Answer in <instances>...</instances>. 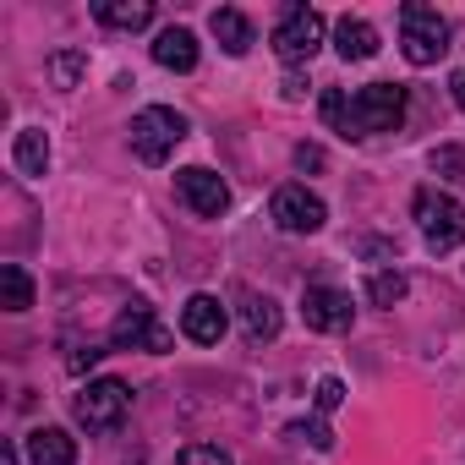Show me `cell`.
<instances>
[{"instance_id":"obj_1","label":"cell","mask_w":465,"mask_h":465,"mask_svg":"<svg viewBox=\"0 0 465 465\" xmlns=\"http://www.w3.org/2000/svg\"><path fill=\"white\" fill-rule=\"evenodd\" d=\"M318 110H323V126L340 132V137H378V132H400V126H405L411 99H405L400 83H367V88H356V94L329 88V94L318 99Z\"/></svg>"},{"instance_id":"obj_2","label":"cell","mask_w":465,"mask_h":465,"mask_svg":"<svg viewBox=\"0 0 465 465\" xmlns=\"http://www.w3.org/2000/svg\"><path fill=\"white\" fill-rule=\"evenodd\" d=\"M411 213H416V224H421L427 252H438V258H443V252L465 247V203H460V197L421 186V192L411 197Z\"/></svg>"},{"instance_id":"obj_3","label":"cell","mask_w":465,"mask_h":465,"mask_svg":"<svg viewBox=\"0 0 465 465\" xmlns=\"http://www.w3.org/2000/svg\"><path fill=\"white\" fill-rule=\"evenodd\" d=\"M132 411V389L121 378H88L77 394H72V416L88 427V432H115Z\"/></svg>"},{"instance_id":"obj_4","label":"cell","mask_w":465,"mask_h":465,"mask_svg":"<svg viewBox=\"0 0 465 465\" xmlns=\"http://www.w3.org/2000/svg\"><path fill=\"white\" fill-rule=\"evenodd\" d=\"M181 137H186V115L170 110V104H148V110L132 115V153L143 164H164Z\"/></svg>"},{"instance_id":"obj_5","label":"cell","mask_w":465,"mask_h":465,"mask_svg":"<svg viewBox=\"0 0 465 465\" xmlns=\"http://www.w3.org/2000/svg\"><path fill=\"white\" fill-rule=\"evenodd\" d=\"M400 50L411 66H432L449 55V23L432 12V6H400Z\"/></svg>"},{"instance_id":"obj_6","label":"cell","mask_w":465,"mask_h":465,"mask_svg":"<svg viewBox=\"0 0 465 465\" xmlns=\"http://www.w3.org/2000/svg\"><path fill=\"white\" fill-rule=\"evenodd\" d=\"M323 34H329L323 12H312V6H285L280 23H274V55H280L285 66H307V61L323 50Z\"/></svg>"},{"instance_id":"obj_7","label":"cell","mask_w":465,"mask_h":465,"mask_svg":"<svg viewBox=\"0 0 465 465\" xmlns=\"http://www.w3.org/2000/svg\"><path fill=\"white\" fill-rule=\"evenodd\" d=\"M110 345L115 351H153V356H164L175 345V334L159 323V312L148 302H126L115 312V323H110Z\"/></svg>"},{"instance_id":"obj_8","label":"cell","mask_w":465,"mask_h":465,"mask_svg":"<svg viewBox=\"0 0 465 465\" xmlns=\"http://www.w3.org/2000/svg\"><path fill=\"white\" fill-rule=\"evenodd\" d=\"M269 219L285 230V236H318L323 219H329V208H323V197L307 192V186H280V192L269 197Z\"/></svg>"},{"instance_id":"obj_9","label":"cell","mask_w":465,"mask_h":465,"mask_svg":"<svg viewBox=\"0 0 465 465\" xmlns=\"http://www.w3.org/2000/svg\"><path fill=\"white\" fill-rule=\"evenodd\" d=\"M175 197H181L197 219H219V213L230 208V186H224V175H213L208 164L175 170Z\"/></svg>"},{"instance_id":"obj_10","label":"cell","mask_w":465,"mask_h":465,"mask_svg":"<svg viewBox=\"0 0 465 465\" xmlns=\"http://www.w3.org/2000/svg\"><path fill=\"white\" fill-rule=\"evenodd\" d=\"M302 323L312 334H345L356 323V307H351V291H334V285H307L302 291Z\"/></svg>"},{"instance_id":"obj_11","label":"cell","mask_w":465,"mask_h":465,"mask_svg":"<svg viewBox=\"0 0 465 465\" xmlns=\"http://www.w3.org/2000/svg\"><path fill=\"white\" fill-rule=\"evenodd\" d=\"M224 329H230V318H224V302H219V296H208V291L186 296V307H181V334H186L192 345H219Z\"/></svg>"},{"instance_id":"obj_12","label":"cell","mask_w":465,"mask_h":465,"mask_svg":"<svg viewBox=\"0 0 465 465\" xmlns=\"http://www.w3.org/2000/svg\"><path fill=\"white\" fill-rule=\"evenodd\" d=\"M23 443H28V465H77V438L66 427H34Z\"/></svg>"},{"instance_id":"obj_13","label":"cell","mask_w":465,"mask_h":465,"mask_svg":"<svg viewBox=\"0 0 465 465\" xmlns=\"http://www.w3.org/2000/svg\"><path fill=\"white\" fill-rule=\"evenodd\" d=\"M334 50H340V61H372L378 55V28L367 23V17H340L334 23Z\"/></svg>"},{"instance_id":"obj_14","label":"cell","mask_w":465,"mask_h":465,"mask_svg":"<svg viewBox=\"0 0 465 465\" xmlns=\"http://www.w3.org/2000/svg\"><path fill=\"white\" fill-rule=\"evenodd\" d=\"M280 329H285V312L269 296H247L242 302V334H247V345H269V340H280Z\"/></svg>"},{"instance_id":"obj_15","label":"cell","mask_w":465,"mask_h":465,"mask_svg":"<svg viewBox=\"0 0 465 465\" xmlns=\"http://www.w3.org/2000/svg\"><path fill=\"white\" fill-rule=\"evenodd\" d=\"M153 61H159L164 72H192V66H197V39H192V28H164V34L153 39Z\"/></svg>"},{"instance_id":"obj_16","label":"cell","mask_w":465,"mask_h":465,"mask_svg":"<svg viewBox=\"0 0 465 465\" xmlns=\"http://www.w3.org/2000/svg\"><path fill=\"white\" fill-rule=\"evenodd\" d=\"M208 28H213V39H219V50H224V55H236V61H242V55L252 50V23H247L242 12L219 6V12L208 17Z\"/></svg>"},{"instance_id":"obj_17","label":"cell","mask_w":465,"mask_h":465,"mask_svg":"<svg viewBox=\"0 0 465 465\" xmlns=\"http://www.w3.org/2000/svg\"><path fill=\"white\" fill-rule=\"evenodd\" d=\"M12 164H17L23 175H45V170H50V137H45V126H23V132H17Z\"/></svg>"},{"instance_id":"obj_18","label":"cell","mask_w":465,"mask_h":465,"mask_svg":"<svg viewBox=\"0 0 465 465\" xmlns=\"http://www.w3.org/2000/svg\"><path fill=\"white\" fill-rule=\"evenodd\" d=\"M94 17H99L104 28H126V34H137V28L153 23V6H148V0H99Z\"/></svg>"},{"instance_id":"obj_19","label":"cell","mask_w":465,"mask_h":465,"mask_svg":"<svg viewBox=\"0 0 465 465\" xmlns=\"http://www.w3.org/2000/svg\"><path fill=\"white\" fill-rule=\"evenodd\" d=\"M0 307L6 312H28L34 307V280L23 274V263H0Z\"/></svg>"},{"instance_id":"obj_20","label":"cell","mask_w":465,"mask_h":465,"mask_svg":"<svg viewBox=\"0 0 465 465\" xmlns=\"http://www.w3.org/2000/svg\"><path fill=\"white\" fill-rule=\"evenodd\" d=\"M405 291H411V280H405L400 269L367 274V302H372V307H394V302H405Z\"/></svg>"},{"instance_id":"obj_21","label":"cell","mask_w":465,"mask_h":465,"mask_svg":"<svg viewBox=\"0 0 465 465\" xmlns=\"http://www.w3.org/2000/svg\"><path fill=\"white\" fill-rule=\"evenodd\" d=\"M45 72H50V83H55V88H77V77L88 72V50H55Z\"/></svg>"},{"instance_id":"obj_22","label":"cell","mask_w":465,"mask_h":465,"mask_svg":"<svg viewBox=\"0 0 465 465\" xmlns=\"http://www.w3.org/2000/svg\"><path fill=\"white\" fill-rule=\"evenodd\" d=\"M285 438H291V443H312L318 454H329V449H334L329 421H291V427H285Z\"/></svg>"},{"instance_id":"obj_23","label":"cell","mask_w":465,"mask_h":465,"mask_svg":"<svg viewBox=\"0 0 465 465\" xmlns=\"http://www.w3.org/2000/svg\"><path fill=\"white\" fill-rule=\"evenodd\" d=\"M175 465H236L219 443H186L181 454H175Z\"/></svg>"},{"instance_id":"obj_24","label":"cell","mask_w":465,"mask_h":465,"mask_svg":"<svg viewBox=\"0 0 465 465\" xmlns=\"http://www.w3.org/2000/svg\"><path fill=\"white\" fill-rule=\"evenodd\" d=\"M432 170L443 175V181H465V153L449 143V148H432Z\"/></svg>"},{"instance_id":"obj_25","label":"cell","mask_w":465,"mask_h":465,"mask_svg":"<svg viewBox=\"0 0 465 465\" xmlns=\"http://www.w3.org/2000/svg\"><path fill=\"white\" fill-rule=\"evenodd\" d=\"M312 400H318V411L329 416V411H340V400H345V383H340V378H318V394H312Z\"/></svg>"},{"instance_id":"obj_26","label":"cell","mask_w":465,"mask_h":465,"mask_svg":"<svg viewBox=\"0 0 465 465\" xmlns=\"http://www.w3.org/2000/svg\"><path fill=\"white\" fill-rule=\"evenodd\" d=\"M296 164H302V170H318V164H323V148H296Z\"/></svg>"},{"instance_id":"obj_27","label":"cell","mask_w":465,"mask_h":465,"mask_svg":"<svg viewBox=\"0 0 465 465\" xmlns=\"http://www.w3.org/2000/svg\"><path fill=\"white\" fill-rule=\"evenodd\" d=\"M302 94H307V77H302V72H291V77H285V99H302Z\"/></svg>"},{"instance_id":"obj_28","label":"cell","mask_w":465,"mask_h":465,"mask_svg":"<svg viewBox=\"0 0 465 465\" xmlns=\"http://www.w3.org/2000/svg\"><path fill=\"white\" fill-rule=\"evenodd\" d=\"M99 356H104V351H94V345H88V351H77V356H72V372H83V367H94Z\"/></svg>"},{"instance_id":"obj_29","label":"cell","mask_w":465,"mask_h":465,"mask_svg":"<svg viewBox=\"0 0 465 465\" xmlns=\"http://www.w3.org/2000/svg\"><path fill=\"white\" fill-rule=\"evenodd\" d=\"M449 94H454V104H460V110H465V66H460V72H454V77H449Z\"/></svg>"},{"instance_id":"obj_30","label":"cell","mask_w":465,"mask_h":465,"mask_svg":"<svg viewBox=\"0 0 465 465\" xmlns=\"http://www.w3.org/2000/svg\"><path fill=\"white\" fill-rule=\"evenodd\" d=\"M0 465H23V449H17V443H6V449H0Z\"/></svg>"}]
</instances>
